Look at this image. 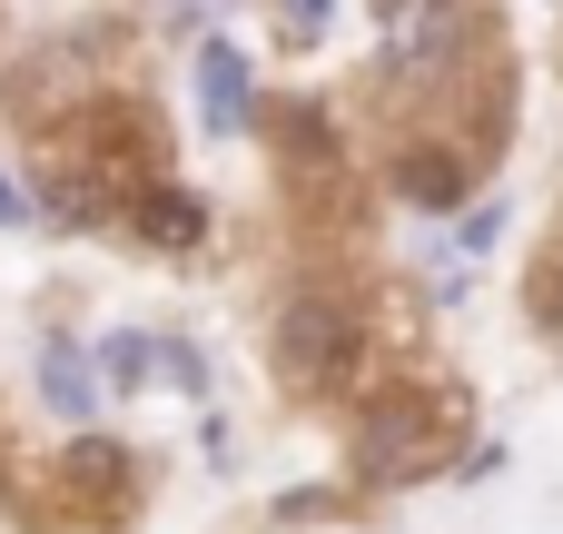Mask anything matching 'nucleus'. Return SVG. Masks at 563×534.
<instances>
[{
  "mask_svg": "<svg viewBox=\"0 0 563 534\" xmlns=\"http://www.w3.org/2000/svg\"><path fill=\"white\" fill-rule=\"evenodd\" d=\"M277 377L307 386V396H336V386L356 377V317H346L336 297H297V307L277 317Z\"/></svg>",
  "mask_w": 563,
  "mask_h": 534,
  "instance_id": "obj_1",
  "label": "nucleus"
},
{
  "mask_svg": "<svg viewBox=\"0 0 563 534\" xmlns=\"http://www.w3.org/2000/svg\"><path fill=\"white\" fill-rule=\"evenodd\" d=\"M435 446H445V416L416 406V396H386L356 426V476L366 486H416V466H435Z\"/></svg>",
  "mask_w": 563,
  "mask_h": 534,
  "instance_id": "obj_2",
  "label": "nucleus"
},
{
  "mask_svg": "<svg viewBox=\"0 0 563 534\" xmlns=\"http://www.w3.org/2000/svg\"><path fill=\"white\" fill-rule=\"evenodd\" d=\"M475 40V10L465 0H386V59L416 69V79H445Z\"/></svg>",
  "mask_w": 563,
  "mask_h": 534,
  "instance_id": "obj_3",
  "label": "nucleus"
},
{
  "mask_svg": "<svg viewBox=\"0 0 563 534\" xmlns=\"http://www.w3.org/2000/svg\"><path fill=\"white\" fill-rule=\"evenodd\" d=\"M198 109H208V129H247V59L228 40L198 50Z\"/></svg>",
  "mask_w": 563,
  "mask_h": 534,
  "instance_id": "obj_4",
  "label": "nucleus"
},
{
  "mask_svg": "<svg viewBox=\"0 0 563 534\" xmlns=\"http://www.w3.org/2000/svg\"><path fill=\"white\" fill-rule=\"evenodd\" d=\"M129 228H139L148 248H198V238H208V208H198L188 188H148V198L129 208Z\"/></svg>",
  "mask_w": 563,
  "mask_h": 534,
  "instance_id": "obj_5",
  "label": "nucleus"
},
{
  "mask_svg": "<svg viewBox=\"0 0 563 534\" xmlns=\"http://www.w3.org/2000/svg\"><path fill=\"white\" fill-rule=\"evenodd\" d=\"M396 188H406L416 208H455V198H465V159H455V149H406V159H396Z\"/></svg>",
  "mask_w": 563,
  "mask_h": 534,
  "instance_id": "obj_6",
  "label": "nucleus"
},
{
  "mask_svg": "<svg viewBox=\"0 0 563 534\" xmlns=\"http://www.w3.org/2000/svg\"><path fill=\"white\" fill-rule=\"evenodd\" d=\"M40 386H49L59 416H89V367H79L69 347H40Z\"/></svg>",
  "mask_w": 563,
  "mask_h": 534,
  "instance_id": "obj_7",
  "label": "nucleus"
},
{
  "mask_svg": "<svg viewBox=\"0 0 563 534\" xmlns=\"http://www.w3.org/2000/svg\"><path fill=\"white\" fill-rule=\"evenodd\" d=\"M287 20H297V30H317V20H327V0H287Z\"/></svg>",
  "mask_w": 563,
  "mask_h": 534,
  "instance_id": "obj_8",
  "label": "nucleus"
},
{
  "mask_svg": "<svg viewBox=\"0 0 563 534\" xmlns=\"http://www.w3.org/2000/svg\"><path fill=\"white\" fill-rule=\"evenodd\" d=\"M10 208H20V198H10V178H0V218H10Z\"/></svg>",
  "mask_w": 563,
  "mask_h": 534,
  "instance_id": "obj_9",
  "label": "nucleus"
}]
</instances>
